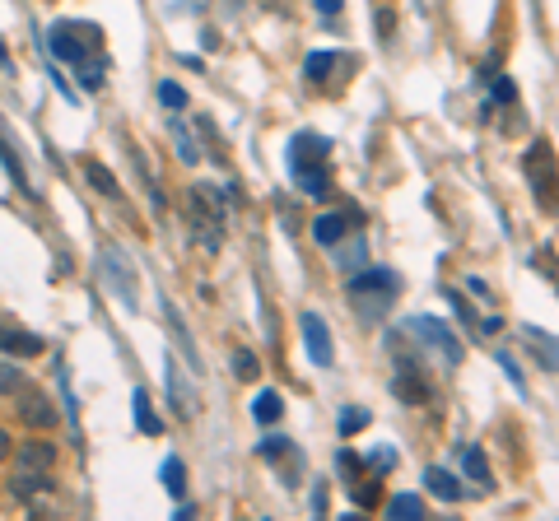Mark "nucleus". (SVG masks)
Wrapping results in <instances>:
<instances>
[{"label": "nucleus", "mask_w": 559, "mask_h": 521, "mask_svg": "<svg viewBox=\"0 0 559 521\" xmlns=\"http://www.w3.org/2000/svg\"><path fill=\"white\" fill-rule=\"evenodd\" d=\"M52 484H56V442H47V438L19 442V456H14V470H10V494L38 498Z\"/></svg>", "instance_id": "1"}, {"label": "nucleus", "mask_w": 559, "mask_h": 521, "mask_svg": "<svg viewBox=\"0 0 559 521\" xmlns=\"http://www.w3.org/2000/svg\"><path fill=\"white\" fill-rule=\"evenodd\" d=\"M98 28L94 24H61L52 28V52L66 61V66L80 70V84L84 89H98L103 84V70L94 66V47H98Z\"/></svg>", "instance_id": "2"}, {"label": "nucleus", "mask_w": 559, "mask_h": 521, "mask_svg": "<svg viewBox=\"0 0 559 521\" xmlns=\"http://www.w3.org/2000/svg\"><path fill=\"white\" fill-rule=\"evenodd\" d=\"M327 140L322 135H299L294 145H289V168H294V182H299L308 196L317 191H327Z\"/></svg>", "instance_id": "3"}, {"label": "nucleus", "mask_w": 559, "mask_h": 521, "mask_svg": "<svg viewBox=\"0 0 559 521\" xmlns=\"http://www.w3.org/2000/svg\"><path fill=\"white\" fill-rule=\"evenodd\" d=\"M522 168H527V177H532V191H536V201H541V210L559 214V163H555V154H550L546 140H536V145L527 149Z\"/></svg>", "instance_id": "4"}, {"label": "nucleus", "mask_w": 559, "mask_h": 521, "mask_svg": "<svg viewBox=\"0 0 559 521\" xmlns=\"http://www.w3.org/2000/svg\"><path fill=\"white\" fill-rule=\"evenodd\" d=\"M187 214H191V224H196V242H201L205 252H215L219 247V224H224V214H219V205H215V191L191 187Z\"/></svg>", "instance_id": "5"}, {"label": "nucleus", "mask_w": 559, "mask_h": 521, "mask_svg": "<svg viewBox=\"0 0 559 521\" xmlns=\"http://www.w3.org/2000/svg\"><path fill=\"white\" fill-rule=\"evenodd\" d=\"M14 415H19V424L24 428H33V433H47V428H56V405H52V396L47 391H38V387H19L14 391Z\"/></svg>", "instance_id": "6"}, {"label": "nucleus", "mask_w": 559, "mask_h": 521, "mask_svg": "<svg viewBox=\"0 0 559 521\" xmlns=\"http://www.w3.org/2000/svg\"><path fill=\"white\" fill-rule=\"evenodd\" d=\"M396 289H401V280L392 270H364V275L350 280V298L355 303H387V298H396Z\"/></svg>", "instance_id": "7"}, {"label": "nucleus", "mask_w": 559, "mask_h": 521, "mask_svg": "<svg viewBox=\"0 0 559 521\" xmlns=\"http://www.w3.org/2000/svg\"><path fill=\"white\" fill-rule=\"evenodd\" d=\"M406 331L420 340V345H434V349H443V359L448 363H457L462 359V345L448 335V326L443 321H434V317H415V321H406Z\"/></svg>", "instance_id": "8"}, {"label": "nucleus", "mask_w": 559, "mask_h": 521, "mask_svg": "<svg viewBox=\"0 0 559 521\" xmlns=\"http://www.w3.org/2000/svg\"><path fill=\"white\" fill-rule=\"evenodd\" d=\"M303 345H308V354H313L317 368H331V363H336L331 331H327V321L317 317V312H303Z\"/></svg>", "instance_id": "9"}, {"label": "nucleus", "mask_w": 559, "mask_h": 521, "mask_svg": "<svg viewBox=\"0 0 559 521\" xmlns=\"http://www.w3.org/2000/svg\"><path fill=\"white\" fill-rule=\"evenodd\" d=\"M0 349H5V354H19V359H38L42 340L28 335L24 326H10V321H5V326H0Z\"/></svg>", "instance_id": "10"}, {"label": "nucleus", "mask_w": 559, "mask_h": 521, "mask_svg": "<svg viewBox=\"0 0 559 521\" xmlns=\"http://www.w3.org/2000/svg\"><path fill=\"white\" fill-rule=\"evenodd\" d=\"M392 391L406 405H424V401H429V382H415V363H401V373L392 377Z\"/></svg>", "instance_id": "11"}, {"label": "nucleus", "mask_w": 559, "mask_h": 521, "mask_svg": "<svg viewBox=\"0 0 559 521\" xmlns=\"http://www.w3.org/2000/svg\"><path fill=\"white\" fill-rule=\"evenodd\" d=\"M168 396H173V410H178V419L196 415V391L182 382V373H178V363H173V359H168Z\"/></svg>", "instance_id": "12"}, {"label": "nucleus", "mask_w": 559, "mask_h": 521, "mask_svg": "<svg viewBox=\"0 0 559 521\" xmlns=\"http://www.w3.org/2000/svg\"><path fill=\"white\" fill-rule=\"evenodd\" d=\"M522 335H527V345H532V354L541 359V368L559 373V340H555V335L536 331V326H522Z\"/></svg>", "instance_id": "13"}, {"label": "nucleus", "mask_w": 559, "mask_h": 521, "mask_svg": "<svg viewBox=\"0 0 559 521\" xmlns=\"http://www.w3.org/2000/svg\"><path fill=\"white\" fill-rule=\"evenodd\" d=\"M462 470H466V480H476V489H494V470H490V461H485V452H480L476 442L462 447Z\"/></svg>", "instance_id": "14"}, {"label": "nucleus", "mask_w": 559, "mask_h": 521, "mask_svg": "<svg viewBox=\"0 0 559 521\" xmlns=\"http://www.w3.org/2000/svg\"><path fill=\"white\" fill-rule=\"evenodd\" d=\"M424 480H429V494L443 498V503H457V498H462V484H457V475H452V470L429 466V470H424Z\"/></svg>", "instance_id": "15"}, {"label": "nucleus", "mask_w": 559, "mask_h": 521, "mask_svg": "<svg viewBox=\"0 0 559 521\" xmlns=\"http://www.w3.org/2000/svg\"><path fill=\"white\" fill-rule=\"evenodd\" d=\"M84 182L98 191V196H108V201H122V187H117V177L103 168V163H94V159H84Z\"/></svg>", "instance_id": "16"}, {"label": "nucleus", "mask_w": 559, "mask_h": 521, "mask_svg": "<svg viewBox=\"0 0 559 521\" xmlns=\"http://www.w3.org/2000/svg\"><path fill=\"white\" fill-rule=\"evenodd\" d=\"M345 228H350L345 214H322V219H313V238L322 242V247H336V242L345 238Z\"/></svg>", "instance_id": "17"}, {"label": "nucleus", "mask_w": 559, "mask_h": 521, "mask_svg": "<svg viewBox=\"0 0 559 521\" xmlns=\"http://www.w3.org/2000/svg\"><path fill=\"white\" fill-rule=\"evenodd\" d=\"M252 415H257V424H275V419L285 415V401H280V391H261L257 405H252Z\"/></svg>", "instance_id": "18"}, {"label": "nucleus", "mask_w": 559, "mask_h": 521, "mask_svg": "<svg viewBox=\"0 0 559 521\" xmlns=\"http://www.w3.org/2000/svg\"><path fill=\"white\" fill-rule=\"evenodd\" d=\"M387 517L415 521V517H424V503L415 494H396V498H387Z\"/></svg>", "instance_id": "19"}, {"label": "nucleus", "mask_w": 559, "mask_h": 521, "mask_svg": "<svg viewBox=\"0 0 559 521\" xmlns=\"http://www.w3.org/2000/svg\"><path fill=\"white\" fill-rule=\"evenodd\" d=\"M233 377H238V382H257L261 377V359L252 349H233Z\"/></svg>", "instance_id": "20"}, {"label": "nucleus", "mask_w": 559, "mask_h": 521, "mask_svg": "<svg viewBox=\"0 0 559 521\" xmlns=\"http://www.w3.org/2000/svg\"><path fill=\"white\" fill-rule=\"evenodd\" d=\"M331 66H345V56L341 52H313V56H308V80H327V75H331Z\"/></svg>", "instance_id": "21"}, {"label": "nucleus", "mask_w": 559, "mask_h": 521, "mask_svg": "<svg viewBox=\"0 0 559 521\" xmlns=\"http://www.w3.org/2000/svg\"><path fill=\"white\" fill-rule=\"evenodd\" d=\"M164 489H168L173 498L187 494V466H182L178 456H168V461H164Z\"/></svg>", "instance_id": "22"}, {"label": "nucleus", "mask_w": 559, "mask_h": 521, "mask_svg": "<svg viewBox=\"0 0 559 521\" xmlns=\"http://www.w3.org/2000/svg\"><path fill=\"white\" fill-rule=\"evenodd\" d=\"M19 387H24V368L14 359H0V396H14Z\"/></svg>", "instance_id": "23"}, {"label": "nucleus", "mask_w": 559, "mask_h": 521, "mask_svg": "<svg viewBox=\"0 0 559 521\" xmlns=\"http://www.w3.org/2000/svg\"><path fill=\"white\" fill-rule=\"evenodd\" d=\"M136 424H140V433H159V419H154L150 396H145V391H136Z\"/></svg>", "instance_id": "24"}, {"label": "nucleus", "mask_w": 559, "mask_h": 521, "mask_svg": "<svg viewBox=\"0 0 559 521\" xmlns=\"http://www.w3.org/2000/svg\"><path fill=\"white\" fill-rule=\"evenodd\" d=\"M159 103L168 107V112H182V107H187V94H182V84H159Z\"/></svg>", "instance_id": "25"}, {"label": "nucleus", "mask_w": 559, "mask_h": 521, "mask_svg": "<svg viewBox=\"0 0 559 521\" xmlns=\"http://www.w3.org/2000/svg\"><path fill=\"white\" fill-rule=\"evenodd\" d=\"M173 140H178V154H182V163H196V145H191L187 126H173Z\"/></svg>", "instance_id": "26"}, {"label": "nucleus", "mask_w": 559, "mask_h": 521, "mask_svg": "<svg viewBox=\"0 0 559 521\" xmlns=\"http://www.w3.org/2000/svg\"><path fill=\"white\" fill-rule=\"evenodd\" d=\"M536 270H546L550 280L559 284V261H555V252H550V247H546V252H536Z\"/></svg>", "instance_id": "27"}, {"label": "nucleus", "mask_w": 559, "mask_h": 521, "mask_svg": "<svg viewBox=\"0 0 559 521\" xmlns=\"http://www.w3.org/2000/svg\"><path fill=\"white\" fill-rule=\"evenodd\" d=\"M369 424V415H364V410H345L341 415V433H355V428H364Z\"/></svg>", "instance_id": "28"}, {"label": "nucleus", "mask_w": 559, "mask_h": 521, "mask_svg": "<svg viewBox=\"0 0 559 521\" xmlns=\"http://www.w3.org/2000/svg\"><path fill=\"white\" fill-rule=\"evenodd\" d=\"M355 503H359V508H373V503H378V480H369V484H359V494H355Z\"/></svg>", "instance_id": "29"}, {"label": "nucleus", "mask_w": 559, "mask_h": 521, "mask_svg": "<svg viewBox=\"0 0 559 521\" xmlns=\"http://www.w3.org/2000/svg\"><path fill=\"white\" fill-rule=\"evenodd\" d=\"M392 28H396V14L392 10H378V38H392Z\"/></svg>", "instance_id": "30"}, {"label": "nucleus", "mask_w": 559, "mask_h": 521, "mask_svg": "<svg viewBox=\"0 0 559 521\" xmlns=\"http://www.w3.org/2000/svg\"><path fill=\"white\" fill-rule=\"evenodd\" d=\"M499 368H504V373L513 377V387H518V391L527 387V382H522V373H518V368H513V359H508V354H499Z\"/></svg>", "instance_id": "31"}, {"label": "nucleus", "mask_w": 559, "mask_h": 521, "mask_svg": "<svg viewBox=\"0 0 559 521\" xmlns=\"http://www.w3.org/2000/svg\"><path fill=\"white\" fill-rule=\"evenodd\" d=\"M10 452H14V442H10V433H5V428H0V466H5V461H10Z\"/></svg>", "instance_id": "32"}, {"label": "nucleus", "mask_w": 559, "mask_h": 521, "mask_svg": "<svg viewBox=\"0 0 559 521\" xmlns=\"http://www.w3.org/2000/svg\"><path fill=\"white\" fill-rule=\"evenodd\" d=\"M317 5H322L327 14H336V10H341V0H317Z\"/></svg>", "instance_id": "33"}]
</instances>
